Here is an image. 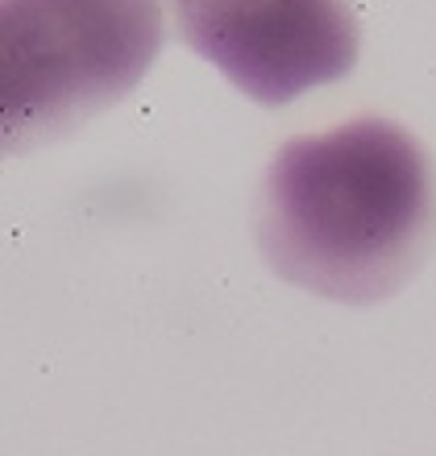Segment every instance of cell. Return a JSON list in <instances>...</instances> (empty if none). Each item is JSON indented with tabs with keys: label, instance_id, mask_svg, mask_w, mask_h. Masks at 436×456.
Returning a JSON list of instances; mask_svg holds the SVG:
<instances>
[{
	"label": "cell",
	"instance_id": "cell-1",
	"mask_svg": "<svg viewBox=\"0 0 436 456\" xmlns=\"http://www.w3.org/2000/svg\"><path fill=\"white\" fill-rule=\"evenodd\" d=\"M254 232L291 287L333 303H378L412 282L432 249V162L412 133L378 117L295 137L262 179Z\"/></svg>",
	"mask_w": 436,
	"mask_h": 456
},
{
	"label": "cell",
	"instance_id": "cell-2",
	"mask_svg": "<svg viewBox=\"0 0 436 456\" xmlns=\"http://www.w3.org/2000/svg\"><path fill=\"white\" fill-rule=\"evenodd\" d=\"M158 50V0H0V158L117 104Z\"/></svg>",
	"mask_w": 436,
	"mask_h": 456
},
{
	"label": "cell",
	"instance_id": "cell-3",
	"mask_svg": "<svg viewBox=\"0 0 436 456\" xmlns=\"http://www.w3.org/2000/svg\"><path fill=\"white\" fill-rule=\"evenodd\" d=\"M187 46L258 104H287L358 62L350 0H167Z\"/></svg>",
	"mask_w": 436,
	"mask_h": 456
}]
</instances>
